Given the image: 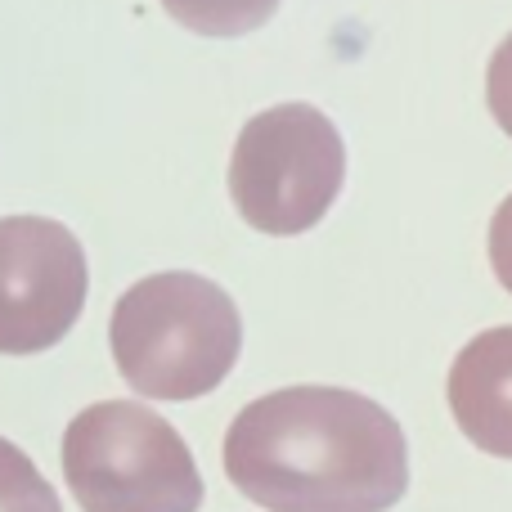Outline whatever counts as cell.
I'll list each match as a JSON object with an SVG mask.
<instances>
[{
	"label": "cell",
	"mask_w": 512,
	"mask_h": 512,
	"mask_svg": "<svg viewBox=\"0 0 512 512\" xmlns=\"http://www.w3.org/2000/svg\"><path fill=\"white\" fill-rule=\"evenodd\" d=\"M162 9L198 36H248L270 23L279 0H162Z\"/></svg>",
	"instance_id": "52a82bcc"
},
{
	"label": "cell",
	"mask_w": 512,
	"mask_h": 512,
	"mask_svg": "<svg viewBox=\"0 0 512 512\" xmlns=\"http://www.w3.org/2000/svg\"><path fill=\"white\" fill-rule=\"evenodd\" d=\"M0 512H63L59 490L5 436H0Z\"/></svg>",
	"instance_id": "ba28073f"
},
{
	"label": "cell",
	"mask_w": 512,
	"mask_h": 512,
	"mask_svg": "<svg viewBox=\"0 0 512 512\" xmlns=\"http://www.w3.org/2000/svg\"><path fill=\"white\" fill-rule=\"evenodd\" d=\"M490 265H495V279L512 292V194L499 203L495 221H490Z\"/></svg>",
	"instance_id": "30bf717a"
},
{
	"label": "cell",
	"mask_w": 512,
	"mask_h": 512,
	"mask_svg": "<svg viewBox=\"0 0 512 512\" xmlns=\"http://www.w3.org/2000/svg\"><path fill=\"white\" fill-rule=\"evenodd\" d=\"M108 346L135 396L198 400L239 364L243 319L221 283L194 270H162L117 297Z\"/></svg>",
	"instance_id": "7a4b0ae2"
},
{
	"label": "cell",
	"mask_w": 512,
	"mask_h": 512,
	"mask_svg": "<svg viewBox=\"0 0 512 512\" xmlns=\"http://www.w3.org/2000/svg\"><path fill=\"white\" fill-rule=\"evenodd\" d=\"M86 252L50 216L0 221V355H41L86 310Z\"/></svg>",
	"instance_id": "5b68a950"
},
{
	"label": "cell",
	"mask_w": 512,
	"mask_h": 512,
	"mask_svg": "<svg viewBox=\"0 0 512 512\" xmlns=\"http://www.w3.org/2000/svg\"><path fill=\"white\" fill-rule=\"evenodd\" d=\"M445 400L481 454L512 459V324L486 328L454 355Z\"/></svg>",
	"instance_id": "8992f818"
},
{
	"label": "cell",
	"mask_w": 512,
	"mask_h": 512,
	"mask_svg": "<svg viewBox=\"0 0 512 512\" xmlns=\"http://www.w3.org/2000/svg\"><path fill=\"white\" fill-rule=\"evenodd\" d=\"M346 180V144L315 104H274L234 140L230 198L261 234L292 239L315 230Z\"/></svg>",
	"instance_id": "277c9868"
},
{
	"label": "cell",
	"mask_w": 512,
	"mask_h": 512,
	"mask_svg": "<svg viewBox=\"0 0 512 512\" xmlns=\"http://www.w3.org/2000/svg\"><path fill=\"white\" fill-rule=\"evenodd\" d=\"M225 477L265 512H387L409 490V441L391 409L346 387H283L239 409Z\"/></svg>",
	"instance_id": "6da1fadb"
},
{
	"label": "cell",
	"mask_w": 512,
	"mask_h": 512,
	"mask_svg": "<svg viewBox=\"0 0 512 512\" xmlns=\"http://www.w3.org/2000/svg\"><path fill=\"white\" fill-rule=\"evenodd\" d=\"M486 104L490 117L499 122V131L512 140V32L499 41V50L490 54V68H486Z\"/></svg>",
	"instance_id": "9c48e42d"
},
{
	"label": "cell",
	"mask_w": 512,
	"mask_h": 512,
	"mask_svg": "<svg viewBox=\"0 0 512 512\" xmlns=\"http://www.w3.org/2000/svg\"><path fill=\"white\" fill-rule=\"evenodd\" d=\"M63 481L81 512H198L203 477L185 436L140 400H99L63 432Z\"/></svg>",
	"instance_id": "3957f363"
}]
</instances>
